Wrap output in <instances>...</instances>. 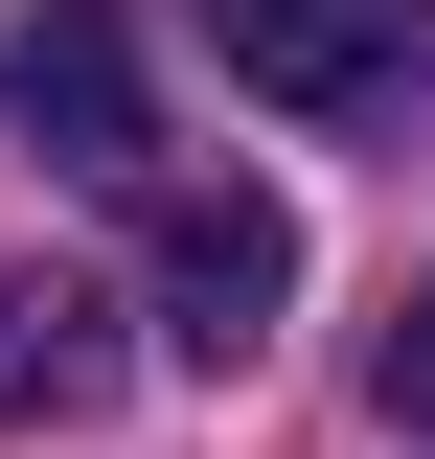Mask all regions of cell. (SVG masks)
<instances>
[{
  "instance_id": "6da1fadb",
  "label": "cell",
  "mask_w": 435,
  "mask_h": 459,
  "mask_svg": "<svg viewBox=\"0 0 435 459\" xmlns=\"http://www.w3.org/2000/svg\"><path fill=\"white\" fill-rule=\"evenodd\" d=\"M275 299H298V207L275 184H161V344L183 368H252Z\"/></svg>"
},
{
  "instance_id": "7a4b0ae2",
  "label": "cell",
  "mask_w": 435,
  "mask_h": 459,
  "mask_svg": "<svg viewBox=\"0 0 435 459\" xmlns=\"http://www.w3.org/2000/svg\"><path fill=\"white\" fill-rule=\"evenodd\" d=\"M0 138H47V161H161V115H138V23L115 0H23L0 23Z\"/></svg>"
},
{
  "instance_id": "3957f363",
  "label": "cell",
  "mask_w": 435,
  "mask_h": 459,
  "mask_svg": "<svg viewBox=\"0 0 435 459\" xmlns=\"http://www.w3.org/2000/svg\"><path fill=\"white\" fill-rule=\"evenodd\" d=\"M207 47H229V69H252V92H275V115H367V92H389V69H413V47H435V0H207Z\"/></svg>"
},
{
  "instance_id": "277c9868",
  "label": "cell",
  "mask_w": 435,
  "mask_h": 459,
  "mask_svg": "<svg viewBox=\"0 0 435 459\" xmlns=\"http://www.w3.org/2000/svg\"><path fill=\"white\" fill-rule=\"evenodd\" d=\"M92 391H115V299L92 276H0V437H23V413L69 437Z\"/></svg>"
},
{
  "instance_id": "5b68a950",
  "label": "cell",
  "mask_w": 435,
  "mask_h": 459,
  "mask_svg": "<svg viewBox=\"0 0 435 459\" xmlns=\"http://www.w3.org/2000/svg\"><path fill=\"white\" fill-rule=\"evenodd\" d=\"M389 413H413V437H435V299H413V322H389Z\"/></svg>"
}]
</instances>
